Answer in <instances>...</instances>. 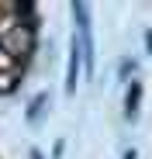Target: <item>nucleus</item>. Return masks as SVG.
Wrapping results in <instances>:
<instances>
[{
  "label": "nucleus",
  "mask_w": 152,
  "mask_h": 159,
  "mask_svg": "<svg viewBox=\"0 0 152 159\" xmlns=\"http://www.w3.org/2000/svg\"><path fill=\"white\" fill-rule=\"evenodd\" d=\"M38 45L35 7H0V93H11Z\"/></svg>",
  "instance_id": "obj_1"
}]
</instances>
